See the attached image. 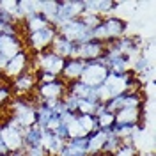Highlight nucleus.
<instances>
[{
  "instance_id": "f257e3e1",
  "label": "nucleus",
  "mask_w": 156,
  "mask_h": 156,
  "mask_svg": "<svg viewBox=\"0 0 156 156\" xmlns=\"http://www.w3.org/2000/svg\"><path fill=\"white\" fill-rule=\"evenodd\" d=\"M128 23L119 16H107L101 18L99 25L92 29V39L99 41V43H112L115 39H121L122 36H126Z\"/></svg>"
},
{
  "instance_id": "f03ea898",
  "label": "nucleus",
  "mask_w": 156,
  "mask_h": 156,
  "mask_svg": "<svg viewBox=\"0 0 156 156\" xmlns=\"http://www.w3.org/2000/svg\"><path fill=\"white\" fill-rule=\"evenodd\" d=\"M11 117L18 121L23 129L36 124V101L29 96H16L9 103Z\"/></svg>"
},
{
  "instance_id": "7ed1b4c3",
  "label": "nucleus",
  "mask_w": 156,
  "mask_h": 156,
  "mask_svg": "<svg viewBox=\"0 0 156 156\" xmlns=\"http://www.w3.org/2000/svg\"><path fill=\"white\" fill-rule=\"evenodd\" d=\"M0 135H2V142L7 149V153H14V151H21L25 149L23 144V128L18 124L16 119L7 117L4 122H0Z\"/></svg>"
},
{
  "instance_id": "20e7f679",
  "label": "nucleus",
  "mask_w": 156,
  "mask_h": 156,
  "mask_svg": "<svg viewBox=\"0 0 156 156\" xmlns=\"http://www.w3.org/2000/svg\"><path fill=\"white\" fill-rule=\"evenodd\" d=\"M64 62L66 58L55 55L51 50H44L41 53H34L30 58V68L32 71H43V73H50L53 76H60L62 69H64Z\"/></svg>"
},
{
  "instance_id": "39448f33",
  "label": "nucleus",
  "mask_w": 156,
  "mask_h": 156,
  "mask_svg": "<svg viewBox=\"0 0 156 156\" xmlns=\"http://www.w3.org/2000/svg\"><path fill=\"white\" fill-rule=\"evenodd\" d=\"M57 34H60L62 37L71 41L73 44H85L89 41H92V29L83 25V21L80 18L68 21L64 27H60L57 30Z\"/></svg>"
},
{
  "instance_id": "423d86ee",
  "label": "nucleus",
  "mask_w": 156,
  "mask_h": 156,
  "mask_svg": "<svg viewBox=\"0 0 156 156\" xmlns=\"http://www.w3.org/2000/svg\"><path fill=\"white\" fill-rule=\"evenodd\" d=\"M57 36V29L53 25H48L44 29L37 30V32H32V34H25V44L30 51L34 53H41L44 50L51 48V43Z\"/></svg>"
},
{
  "instance_id": "0eeeda50",
  "label": "nucleus",
  "mask_w": 156,
  "mask_h": 156,
  "mask_svg": "<svg viewBox=\"0 0 156 156\" xmlns=\"http://www.w3.org/2000/svg\"><path fill=\"white\" fill-rule=\"evenodd\" d=\"M32 94L36 96V98H32L36 103L62 99V96L66 94V82L58 76L55 80H51V82H46V83H37L36 85V90Z\"/></svg>"
},
{
  "instance_id": "6e6552de",
  "label": "nucleus",
  "mask_w": 156,
  "mask_h": 156,
  "mask_svg": "<svg viewBox=\"0 0 156 156\" xmlns=\"http://www.w3.org/2000/svg\"><path fill=\"white\" fill-rule=\"evenodd\" d=\"M107 76H108V68L103 57H101L98 60H90V62L85 64V69L80 76V82L89 85V87H99Z\"/></svg>"
},
{
  "instance_id": "1a4fd4ad",
  "label": "nucleus",
  "mask_w": 156,
  "mask_h": 156,
  "mask_svg": "<svg viewBox=\"0 0 156 156\" xmlns=\"http://www.w3.org/2000/svg\"><path fill=\"white\" fill-rule=\"evenodd\" d=\"M21 50H25V44H23L21 36L0 34V69L5 68V64L14 55H18Z\"/></svg>"
},
{
  "instance_id": "9d476101",
  "label": "nucleus",
  "mask_w": 156,
  "mask_h": 156,
  "mask_svg": "<svg viewBox=\"0 0 156 156\" xmlns=\"http://www.w3.org/2000/svg\"><path fill=\"white\" fill-rule=\"evenodd\" d=\"M30 58L32 57H29L27 50H21L18 55H14V57L5 64V68L2 69V75H0V76L14 80V78L20 76V75H23V73H27V71H32V69H30Z\"/></svg>"
},
{
  "instance_id": "9b49d317",
  "label": "nucleus",
  "mask_w": 156,
  "mask_h": 156,
  "mask_svg": "<svg viewBox=\"0 0 156 156\" xmlns=\"http://www.w3.org/2000/svg\"><path fill=\"white\" fill-rule=\"evenodd\" d=\"M105 48L107 44L105 43H99V41H89L85 44H76V50H75V58H82L85 62H90V60H98L105 55Z\"/></svg>"
},
{
  "instance_id": "f8f14e48",
  "label": "nucleus",
  "mask_w": 156,
  "mask_h": 156,
  "mask_svg": "<svg viewBox=\"0 0 156 156\" xmlns=\"http://www.w3.org/2000/svg\"><path fill=\"white\" fill-rule=\"evenodd\" d=\"M37 85V78L34 71H27L23 75L16 76L14 80H11V90L16 94V96H29L36 90Z\"/></svg>"
},
{
  "instance_id": "ddd939ff",
  "label": "nucleus",
  "mask_w": 156,
  "mask_h": 156,
  "mask_svg": "<svg viewBox=\"0 0 156 156\" xmlns=\"http://www.w3.org/2000/svg\"><path fill=\"white\" fill-rule=\"evenodd\" d=\"M85 64H87V62L82 60V58H68V60L64 62V69H62V73H60V78H62L66 83L80 80L83 69H85Z\"/></svg>"
},
{
  "instance_id": "4468645a",
  "label": "nucleus",
  "mask_w": 156,
  "mask_h": 156,
  "mask_svg": "<svg viewBox=\"0 0 156 156\" xmlns=\"http://www.w3.org/2000/svg\"><path fill=\"white\" fill-rule=\"evenodd\" d=\"M142 112L144 108H121L115 112V124L142 126Z\"/></svg>"
},
{
  "instance_id": "2eb2a0df",
  "label": "nucleus",
  "mask_w": 156,
  "mask_h": 156,
  "mask_svg": "<svg viewBox=\"0 0 156 156\" xmlns=\"http://www.w3.org/2000/svg\"><path fill=\"white\" fill-rule=\"evenodd\" d=\"M51 51L55 53V55H58V57L62 58H75V50H76V44H73L71 41H68L66 37H62L60 34H57L55 36V39H53V43H51Z\"/></svg>"
},
{
  "instance_id": "dca6fc26",
  "label": "nucleus",
  "mask_w": 156,
  "mask_h": 156,
  "mask_svg": "<svg viewBox=\"0 0 156 156\" xmlns=\"http://www.w3.org/2000/svg\"><path fill=\"white\" fill-rule=\"evenodd\" d=\"M107 136H108V131H105V129H96L94 133L87 135V154L89 156L101 154L103 146L107 142Z\"/></svg>"
},
{
  "instance_id": "f3484780",
  "label": "nucleus",
  "mask_w": 156,
  "mask_h": 156,
  "mask_svg": "<svg viewBox=\"0 0 156 156\" xmlns=\"http://www.w3.org/2000/svg\"><path fill=\"white\" fill-rule=\"evenodd\" d=\"M48 25L50 23L46 21V18L43 14L36 12V14H32V16H29V18H25L21 21V30L25 34H32V32H37V30L48 27Z\"/></svg>"
},
{
  "instance_id": "a211bd4d",
  "label": "nucleus",
  "mask_w": 156,
  "mask_h": 156,
  "mask_svg": "<svg viewBox=\"0 0 156 156\" xmlns=\"http://www.w3.org/2000/svg\"><path fill=\"white\" fill-rule=\"evenodd\" d=\"M23 144L25 149L29 147H41V128L39 126H30L23 129Z\"/></svg>"
},
{
  "instance_id": "6ab92c4d",
  "label": "nucleus",
  "mask_w": 156,
  "mask_h": 156,
  "mask_svg": "<svg viewBox=\"0 0 156 156\" xmlns=\"http://www.w3.org/2000/svg\"><path fill=\"white\" fill-rule=\"evenodd\" d=\"M37 4H39V14H43V16L46 18V21L51 25L53 20H55V16H57L58 2L57 0H41V2L37 0Z\"/></svg>"
},
{
  "instance_id": "aec40b11",
  "label": "nucleus",
  "mask_w": 156,
  "mask_h": 156,
  "mask_svg": "<svg viewBox=\"0 0 156 156\" xmlns=\"http://www.w3.org/2000/svg\"><path fill=\"white\" fill-rule=\"evenodd\" d=\"M151 71V62H149V57L146 53H140L138 57L131 62V73L138 76V75H144V73H149Z\"/></svg>"
},
{
  "instance_id": "412c9836",
  "label": "nucleus",
  "mask_w": 156,
  "mask_h": 156,
  "mask_svg": "<svg viewBox=\"0 0 156 156\" xmlns=\"http://www.w3.org/2000/svg\"><path fill=\"white\" fill-rule=\"evenodd\" d=\"M76 121L80 128L83 129L85 135H90L98 129V121H96V115H85V114H76Z\"/></svg>"
},
{
  "instance_id": "4be33fe9",
  "label": "nucleus",
  "mask_w": 156,
  "mask_h": 156,
  "mask_svg": "<svg viewBox=\"0 0 156 156\" xmlns=\"http://www.w3.org/2000/svg\"><path fill=\"white\" fill-rule=\"evenodd\" d=\"M60 4L73 20L80 18L83 14V0H60Z\"/></svg>"
},
{
  "instance_id": "5701e85b",
  "label": "nucleus",
  "mask_w": 156,
  "mask_h": 156,
  "mask_svg": "<svg viewBox=\"0 0 156 156\" xmlns=\"http://www.w3.org/2000/svg\"><path fill=\"white\" fill-rule=\"evenodd\" d=\"M96 121H98V129L110 131V128L114 126V122H115V114H114V112H108V110H105L103 114L96 115Z\"/></svg>"
},
{
  "instance_id": "b1692460",
  "label": "nucleus",
  "mask_w": 156,
  "mask_h": 156,
  "mask_svg": "<svg viewBox=\"0 0 156 156\" xmlns=\"http://www.w3.org/2000/svg\"><path fill=\"white\" fill-rule=\"evenodd\" d=\"M122 146V142L117 138L115 135H112L110 131H108V136H107V142H105V146H103V151H101V154H107V156H114L119 147Z\"/></svg>"
},
{
  "instance_id": "393cba45",
  "label": "nucleus",
  "mask_w": 156,
  "mask_h": 156,
  "mask_svg": "<svg viewBox=\"0 0 156 156\" xmlns=\"http://www.w3.org/2000/svg\"><path fill=\"white\" fill-rule=\"evenodd\" d=\"M99 101H90V99H80L76 108V114H85V115H96V110Z\"/></svg>"
},
{
  "instance_id": "a878e982",
  "label": "nucleus",
  "mask_w": 156,
  "mask_h": 156,
  "mask_svg": "<svg viewBox=\"0 0 156 156\" xmlns=\"http://www.w3.org/2000/svg\"><path fill=\"white\" fill-rule=\"evenodd\" d=\"M62 103H64V107H66V110H68V112H76L80 99H78L75 94H71V92H66V94L62 96Z\"/></svg>"
},
{
  "instance_id": "bb28decb",
  "label": "nucleus",
  "mask_w": 156,
  "mask_h": 156,
  "mask_svg": "<svg viewBox=\"0 0 156 156\" xmlns=\"http://www.w3.org/2000/svg\"><path fill=\"white\" fill-rule=\"evenodd\" d=\"M12 101V90L11 85L7 83H0V107H5Z\"/></svg>"
},
{
  "instance_id": "cd10ccee",
  "label": "nucleus",
  "mask_w": 156,
  "mask_h": 156,
  "mask_svg": "<svg viewBox=\"0 0 156 156\" xmlns=\"http://www.w3.org/2000/svg\"><path fill=\"white\" fill-rule=\"evenodd\" d=\"M114 156H138V149L133 144H122L114 153Z\"/></svg>"
},
{
  "instance_id": "c85d7f7f",
  "label": "nucleus",
  "mask_w": 156,
  "mask_h": 156,
  "mask_svg": "<svg viewBox=\"0 0 156 156\" xmlns=\"http://www.w3.org/2000/svg\"><path fill=\"white\" fill-rule=\"evenodd\" d=\"M80 20L83 21V25H87L89 29H94L99 25V21H101V16H98V14H82Z\"/></svg>"
},
{
  "instance_id": "c756f323",
  "label": "nucleus",
  "mask_w": 156,
  "mask_h": 156,
  "mask_svg": "<svg viewBox=\"0 0 156 156\" xmlns=\"http://www.w3.org/2000/svg\"><path fill=\"white\" fill-rule=\"evenodd\" d=\"M25 156H48V153L43 147H29L25 149Z\"/></svg>"
},
{
  "instance_id": "7c9ffc66",
  "label": "nucleus",
  "mask_w": 156,
  "mask_h": 156,
  "mask_svg": "<svg viewBox=\"0 0 156 156\" xmlns=\"http://www.w3.org/2000/svg\"><path fill=\"white\" fill-rule=\"evenodd\" d=\"M7 156H25V149H21V151H14V153H7Z\"/></svg>"
},
{
  "instance_id": "2f4dec72",
  "label": "nucleus",
  "mask_w": 156,
  "mask_h": 156,
  "mask_svg": "<svg viewBox=\"0 0 156 156\" xmlns=\"http://www.w3.org/2000/svg\"><path fill=\"white\" fill-rule=\"evenodd\" d=\"M138 156H154V153H153V151H149V153H142V154L138 153Z\"/></svg>"
},
{
  "instance_id": "473e14b6",
  "label": "nucleus",
  "mask_w": 156,
  "mask_h": 156,
  "mask_svg": "<svg viewBox=\"0 0 156 156\" xmlns=\"http://www.w3.org/2000/svg\"><path fill=\"white\" fill-rule=\"evenodd\" d=\"M0 156H7V154H0Z\"/></svg>"
},
{
  "instance_id": "72a5a7b5",
  "label": "nucleus",
  "mask_w": 156,
  "mask_h": 156,
  "mask_svg": "<svg viewBox=\"0 0 156 156\" xmlns=\"http://www.w3.org/2000/svg\"><path fill=\"white\" fill-rule=\"evenodd\" d=\"M0 75H2V69H0Z\"/></svg>"
},
{
  "instance_id": "f704fd0d",
  "label": "nucleus",
  "mask_w": 156,
  "mask_h": 156,
  "mask_svg": "<svg viewBox=\"0 0 156 156\" xmlns=\"http://www.w3.org/2000/svg\"><path fill=\"white\" fill-rule=\"evenodd\" d=\"M96 156H98V154H96Z\"/></svg>"
}]
</instances>
